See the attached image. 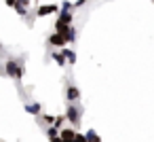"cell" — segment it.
I'll return each instance as SVG.
<instances>
[{"mask_svg": "<svg viewBox=\"0 0 154 142\" xmlns=\"http://www.w3.org/2000/svg\"><path fill=\"white\" fill-rule=\"evenodd\" d=\"M5 70H7V76H11V79H21L23 76V68H21V64L17 62V60H13V57H9L7 62H5Z\"/></svg>", "mask_w": 154, "mask_h": 142, "instance_id": "6da1fadb", "label": "cell"}, {"mask_svg": "<svg viewBox=\"0 0 154 142\" xmlns=\"http://www.w3.org/2000/svg\"><path fill=\"white\" fill-rule=\"evenodd\" d=\"M80 117H82V108L78 104H70L66 108V119L72 123V125H78L80 123Z\"/></svg>", "mask_w": 154, "mask_h": 142, "instance_id": "7a4b0ae2", "label": "cell"}, {"mask_svg": "<svg viewBox=\"0 0 154 142\" xmlns=\"http://www.w3.org/2000/svg\"><path fill=\"white\" fill-rule=\"evenodd\" d=\"M66 100L72 102V104H76V102L80 100V89H78L76 85H68V89H66Z\"/></svg>", "mask_w": 154, "mask_h": 142, "instance_id": "3957f363", "label": "cell"}, {"mask_svg": "<svg viewBox=\"0 0 154 142\" xmlns=\"http://www.w3.org/2000/svg\"><path fill=\"white\" fill-rule=\"evenodd\" d=\"M57 11H61L57 5H42V7L36 9V17H45V15H51V13H57Z\"/></svg>", "mask_w": 154, "mask_h": 142, "instance_id": "277c9868", "label": "cell"}, {"mask_svg": "<svg viewBox=\"0 0 154 142\" xmlns=\"http://www.w3.org/2000/svg\"><path fill=\"white\" fill-rule=\"evenodd\" d=\"M66 43H68V38L63 36V34H51L49 36V45H53V47H57V49H63L66 47Z\"/></svg>", "mask_w": 154, "mask_h": 142, "instance_id": "5b68a950", "label": "cell"}, {"mask_svg": "<svg viewBox=\"0 0 154 142\" xmlns=\"http://www.w3.org/2000/svg\"><path fill=\"white\" fill-rule=\"evenodd\" d=\"M76 129H72V127H63L61 131H59V136H61V140L63 142H74V138H76Z\"/></svg>", "mask_w": 154, "mask_h": 142, "instance_id": "8992f818", "label": "cell"}, {"mask_svg": "<svg viewBox=\"0 0 154 142\" xmlns=\"http://www.w3.org/2000/svg\"><path fill=\"white\" fill-rule=\"evenodd\" d=\"M26 112L34 115V117H42V106L38 102H32V104H26Z\"/></svg>", "mask_w": 154, "mask_h": 142, "instance_id": "52a82bcc", "label": "cell"}, {"mask_svg": "<svg viewBox=\"0 0 154 142\" xmlns=\"http://www.w3.org/2000/svg\"><path fill=\"white\" fill-rule=\"evenodd\" d=\"M70 28H72V26H70L68 21H63V19H57V24H55V32H57V34H63V36L70 32Z\"/></svg>", "mask_w": 154, "mask_h": 142, "instance_id": "ba28073f", "label": "cell"}, {"mask_svg": "<svg viewBox=\"0 0 154 142\" xmlns=\"http://www.w3.org/2000/svg\"><path fill=\"white\" fill-rule=\"evenodd\" d=\"M61 53L66 55V60H68V64H74V62H76V53H74L72 49H68V47H63V49H61Z\"/></svg>", "mask_w": 154, "mask_h": 142, "instance_id": "9c48e42d", "label": "cell"}, {"mask_svg": "<svg viewBox=\"0 0 154 142\" xmlns=\"http://www.w3.org/2000/svg\"><path fill=\"white\" fill-rule=\"evenodd\" d=\"M53 60L57 62V66H66V62H68V60H66V55H63L61 51H59V53H53Z\"/></svg>", "mask_w": 154, "mask_h": 142, "instance_id": "30bf717a", "label": "cell"}, {"mask_svg": "<svg viewBox=\"0 0 154 142\" xmlns=\"http://www.w3.org/2000/svg\"><path fill=\"white\" fill-rule=\"evenodd\" d=\"M87 140H89V142H101V138L97 136L95 129H89V131H87Z\"/></svg>", "mask_w": 154, "mask_h": 142, "instance_id": "8fae6325", "label": "cell"}, {"mask_svg": "<svg viewBox=\"0 0 154 142\" xmlns=\"http://www.w3.org/2000/svg\"><path fill=\"white\" fill-rule=\"evenodd\" d=\"M59 131H61L59 127H55V125H51V127L47 129V136H49V140H51V138H57V136H59Z\"/></svg>", "mask_w": 154, "mask_h": 142, "instance_id": "7c38bea8", "label": "cell"}, {"mask_svg": "<svg viewBox=\"0 0 154 142\" xmlns=\"http://www.w3.org/2000/svg\"><path fill=\"white\" fill-rule=\"evenodd\" d=\"M55 119H57V117H53V115H49V112L42 115V121H45L47 125H55Z\"/></svg>", "mask_w": 154, "mask_h": 142, "instance_id": "4fadbf2b", "label": "cell"}, {"mask_svg": "<svg viewBox=\"0 0 154 142\" xmlns=\"http://www.w3.org/2000/svg\"><path fill=\"white\" fill-rule=\"evenodd\" d=\"M66 38H68V43H74V38H76V30H74V28H70V32L66 34Z\"/></svg>", "mask_w": 154, "mask_h": 142, "instance_id": "5bb4252c", "label": "cell"}, {"mask_svg": "<svg viewBox=\"0 0 154 142\" xmlns=\"http://www.w3.org/2000/svg\"><path fill=\"white\" fill-rule=\"evenodd\" d=\"M63 121H66V115H59L57 119H55V127H59V129H63L61 125H63Z\"/></svg>", "mask_w": 154, "mask_h": 142, "instance_id": "9a60e30c", "label": "cell"}, {"mask_svg": "<svg viewBox=\"0 0 154 142\" xmlns=\"http://www.w3.org/2000/svg\"><path fill=\"white\" fill-rule=\"evenodd\" d=\"M74 142H89V140H87V134H76Z\"/></svg>", "mask_w": 154, "mask_h": 142, "instance_id": "2e32d148", "label": "cell"}, {"mask_svg": "<svg viewBox=\"0 0 154 142\" xmlns=\"http://www.w3.org/2000/svg\"><path fill=\"white\" fill-rule=\"evenodd\" d=\"M5 2H7V7H11V9L17 7V0H5Z\"/></svg>", "mask_w": 154, "mask_h": 142, "instance_id": "e0dca14e", "label": "cell"}, {"mask_svg": "<svg viewBox=\"0 0 154 142\" xmlns=\"http://www.w3.org/2000/svg\"><path fill=\"white\" fill-rule=\"evenodd\" d=\"M82 5H87V0H76V2H74V9H78V7H82Z\"/></svg>", "mask_w": 154, "mask_h": 142, "instance_id": "ac0fdd59", "label": "cell"}, {"mask_svg": "<svg viewBox=\"0 0 154 142\" xmlns=\"http://www.w3.org/2000/svg\"><path fill=\"white\" fill-rule=\"evenodd\" d=\"M51 142H63V140H61V136H57V138H51Z\"/></svg>", "mask_w": 154, "mask_h": 142, "instance_id": "d6986e66", "label": "cell"}, {"mask_svg": "<svg viewBox=\"0 0 154 142\" xmlns=\"http://www.w3.org/2000/svg\"><path fill=\"white\" fill-rule=\"evenodd\" d=\"M0 49H2V45H0Z\"/></svg>", "mask_w": 154, "mask_h": 142, "instance_id": "ffe728a7", "label": "cell"}, {"mask_svg": "<svg viewBox=\"0 0 154 142\" xmlns=\"http://www.w3.org/2000/svg\"><path fill=\"white\" fill-rule=\"evenodd\" d=\"M152 2H154V0H152Z\"/></svg>", "mask_w": 154, "mask_h": 142, "instance_id": "44dd1931", "label": "cell"}]
</instances>
